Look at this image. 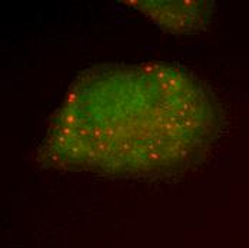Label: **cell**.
Returning <instances> with one entry per match:
<instances>
[{
    "mask_svg": "<svg viewBox=\"0 0 249 248\" xmlns=\"http://www.w3.org/2000/svg\"><path fill=\"white\" fill-rule=\"evenodd\" d=\"M219 115L211 94L171 65H103L72 83L39 158L54 168L142 176L178 171L211 148Z\"/></svg>",
    "mask_w": 249,
    "mask_h": 248,
    "instance_id": "1",
    "label": "cell"
},
{
    "mask_svg": "<svg viewBox=\"0 0 249 248\" xmlns=\"http://www.w3.org/2000/svg\"><path fill=\"white\" fill-rule=\"evenodd\" d=\"M162 26L175 32H191L203 26L208 6L203 1H127Z\"/></svg>",
    "mask_w": 249,
    "mask_h": 248,
    "instance_id": "2",
    "label": "cell"
}]
</instances>
